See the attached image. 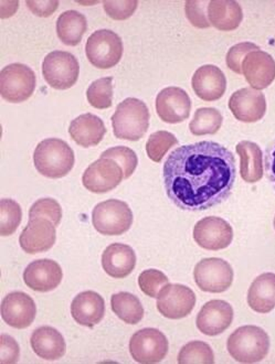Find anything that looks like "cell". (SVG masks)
<instances>
[{
	"label": "cell",
	"mask_w": 275,
	"mask_h": 364,
	"mask_svg": "<svg viewBox=\"0 0 275 364\" xmlns=\"http://www.w3.org/2000/svg\"><path fill=\"white\" fill-rule=\"evenodd\" d=\"M236 177L234 154L214 141L178 147L162 168L167 197L185 211H204L226 201Z\"/></svg>",
	"instance_id": "6da1fadb"
},
{
	"label": "cell",
	"mask_w": 275,
	"mask_h": 364,
	"mask_svg": "<svg viewBox=\"0 0 275 364\" xmlns=\"http://www.w3.org/2000/svg\"><path fill=\"white\" fill-rule=\"evenodd\" d=\"M74 153L66 141L48 138L38 144L33 153V163L40 175L59 179L67 176L74 166Z\"/></svg>",
	"instance_id": "7a4b0ae2"
},
{
	"label": "cell",
	"mask_w": 275,
	"mask_h": 364,
	"mask_svg": "<svg viewBox=\"0 0 275 364\" xmlns=\"http://www.w3.org/2000/svg\"><path fill=\"white\" fill-rule=\"evenodd\" d=\"M150 117V111L144 102L134 97L124 100L112 116L114 136L124 141H140L148 131Z\"/></svg>",
	"instance_id": "3957f363"
},
{
	"label": "cell",
	"mask_w": 275,
	"mask_h": 364,
	"mask_svg": "<svg viewBox=\"0 0 275 364\" xmlns=\"http://www.w3.org/2000/svg\"><path fill=\"white\" fill-rule=\"evenodd\" d=\"M227 349L232 359L240 363H256L268 355L270 338L262 328L244 326L231 333Z\"/></svg>",
	"instance_id": "277c9868"
},
{
	"label": "cell",
	"mask_w": 275,
	"mask_h": 364,
	"mask_svg": "<svg viewBox=\"0 0 275 364\" xmlns=\"http://www.w3.org/2000/svg\"><path fill=\"white\" fill-rule=\"evenodd\" d=\"M133 212L128 203L110 199L95 205L92 212L94 229L102 235L118 237L128 232L133 224Z\"/></svg>",
	"instance_id": "5b68a950"
},
{
	"label": "cell",
	"mask_w": 275,
	"mask_h": 364,
	"mask_svg": "<svg viewBox=\"0 0 275 364\" xmlns=\"http://www.w3.org/2000/svg\"><path fill=\"white\" fill-rule=\"evenodd\" d=\"M123 41L112 30L102 29L93 32L86 41L88 60L98 69L108 70L115 67L123 55Z\"/></svg>",
	"instance_id": "8992f818"
},
{
	"label": "cell",
	"mask_w": 275,
	"mask_h": 364,
	"mask_svg": "<svg viewBox=\"0 0 275 364\" xmlns=\"http://www.w3.org/2000/svg\"><path fill=\"white\" fill-rule=\"evenodd\" d=\"M36 85L35 72L25 64H10L0 73V93L9 103L27 101L35 92Z\"/></svg>",
	"instance_id": "52a82bcc"
},
{
	"label": "cell",
	"mask_w": 275,
	"mask_h": 364,
	"mask_svg": "<svg viewBox=\"0 0 275 364\" xmlns=\"http://www.w3.org/2000/svg\"><path fill=\"white\" fill-rule=\"evenodd\" d=\"M42 74L52 89L69 90L79 79V62L70 52H50L42 63Z\"/></svg>",
	"instance_id": "ba28073f"
},
{
	"label": "cell",
	"mask_w": 275,
	"mask_h": 364,
	"mask_svg": "<svg viewBox=\"0 0 275 364\" xmlns=\"http://www.w3.org/2000/svg\"><path fill=\"white\" fill-rule=\"evenodd\" d=\"M194 283L206 293L220 294L228 291L234 282V269L230 264L219 257H209L197 264Z\"/></svg>",
	"instance_id": "9c48e42d"
},
{
	"label": "cell",
	"mask_w": 275,
	"mask_h": 364,
	"mask_svg": "<svg viewBox=\"0 0 275 364\" xmlns=\"http://www.w3.org/2000/svg\"><path fill=\"white\" fill-rule=\"evenodd\" d=\"M168 349L170 343L167 338L155 328L138 330L130 338V355L138 363H158L167 355Z\"/></svg>",
	"instance_id": "30bf717a"
},
{
	"label": "cell",
	"mask_w": 275,
	"mask_h": 364,
	"mask_svg": "<svg viewBox=\"0 0 275 364\" xmlns=\"http://www.w3.org/2000/svg\"><path fill=\"white\" fill-rule=\"evenodd\" d=\"M196 306V295L182 284H168L157 296V310L168 319H182L190 315Z\"/></svg>",
	"instance_id": "8fae6325"
},
{
	"label": "cell",
	"mask_w": 275,
	"mask_h": 364,
	"mask_svg": "<svg viewBox=\"0 0 275 364\" xmlns=\"http://www.w3.org/2000/svg\"><path fill=\"white\" fill-rule=\"evenodd\" d=\"M123 179V169L115 160L101 157L86 168L82 183L93 193H106L115 189Z\"/></svg>",
	"instance_id": "7c38bea8"
},
{
	"label": "cell",
	"mask_w": 275,
	"mask_h": 364,
	"mask_svg": "<svg viewBox=\"0 0 275 364\" xmlns=\"http://www.w3.org/2000/svg\"><path fill=\"white\" fill-rule=\"evenodd\" d=\"M194 240L202 249L220 251L232 243L234 230L222 218L207 217L194 225Z\"/></svg>",
	"instance_id": "4fadbf2b"
},
{
	"label": "cell",
	"mask_w": 275,
	"mask_h": 364,
	"mask_svg": "<svg viewBox=\"0 0 275 364\" xmlns=\"http://www.w3.org/2000/svg\"><path fill=\"white\" fill-rule=\"evenodd\" d=\"M190 109L192 100L180 87H166L156 97V112L165 123H182L190 117Z\"/></svg>",
	"instance_id": "5bb4252c"
},
{
	"label": "cell",
	"mask_w": 275,
	"mask_h": 364,
	"mask_svg": "<svg viewBox=\"0 0 275 364\" xmlns=\"http://www.w3.org/2000/svg\"><path fill=\"white\" fill-rule=\"evenodd\" d=\"M229 109L238 121L256 123L266 115V96L262 92L250 87L238 90L229 100Z\"/></svg>",
	"instance_id": "9a60e30c"
},
{
	"label": "cell",
	"mask_w": 275,
	"mask_h": 364,
	"mask_svg": "<svg viewBox=\"0 0 275 364\" xmlns=\"http://www.w3.org/2000/svg\"><path fill=\"white\" fill-rule=\"evenodd\" d=\"M37 315V306L28 294L14 291L4 298L1 303V317L10 327L26 329Z\"/></svg>",
	"instance_id": "2e32d148"
},
{
	"label": "cell",
	"mask_w": 275,
	"mask_h": 364,
	"mask_svg": "<svg viewBox=\"0 0 275 364\" xmlns=\"http://www.w3.org/2000/svg\"><path fill=\"white\" fill-rule=\"evenodd\" d=\"M234 321V309L224 301H210L204 304L197 316V328L209 337L224 333Z\"/></svg>",
	"instance_id": "e0dca14e"
},
{
	"label": "cell",
	"mask_w": 275,
	"mask_h": 364,
	"mask_svg": "<svg viewBox=\"0 0 275 364\" xmlns=\"http://www.w3.org/2000/svg\"><path fill=\"white\" fill-rule=\"evenodd\" d=\"M56 234V225L50 220L43 218L29 220L27 227L20 234V246L28 254L49 251L57 240Z\"/></svg>",
	"instance_id": "ac0fdd59"
},
{
	"label": "cell",
	"mask_w": 275,
	"mask_h": 364,
	"mask_svg": "<svg viewBox=\"0 0 275 364\" xmlns=\"http://www.w3.org/2000/svg\"><path fill=\"white\" fill-rule=\"evenodd\" d=\"M62 278L61 266L52 259L32 262L24 273V281L28 288L39 293L53 291L61 284Z\"/></svg>",
	"instance_id": "d6986e66"
},
{
	"label": "cell",
	"mask_w": 275,
	"mask_h": 364,
	"mask_svg": "<svg viewBox=\"0 0 275 364\" xmlns=\"http://www.w3.org/2000/svg\"><path fill=\"white\" fill-rule=\"evenodd\" d=\"M242 73L252 89H266L275 80V60L262 50L250 52L242 62Z\"/></svg>",
	"instance_id": "ffe728a7"
},
{
	"label": "cell",
	"mask_w": 275,
	"mask_h": 364,
	"mask_svg": "<svg viewBox=\"0 0 275 364\" xmlns=\"http://www.w3.org/2000/svg\"><path fill=\"white\" fill-rule=\"evenodd\" d=\"M192 85L196 95L202 101H218L226 93L227 79L218 67L207 64L194 72Z\"/></svg>",
	"instance_id": "44dd1931"
},
{
	"label": "cell",
	"mask_w": 275,
	"mask_h": 364,
	"mask_svg": "<svg viewBox=\"0 0 275 364\" xmlns=\"http://www.w3.org/2000/svg\"><path fill=\"white\" fill-rule=\"evenodd\" d=\"M105 314L103 297L95 291H83L74 298L71 304V315L76 323L84 327L93 328L101 323Z\"/></svg>",
	"instance_id": "7402d4cb"
},
{
	"label": "cell",
	"mask_w": 275,
	"mask_h": 364,
	"mask_svg": "<svg viewBox=\"0 0 275 364\" xmlns=\"http://www.w3.org/2000/svg\"><path fill=\"white\" fill-rule=\"evenodd\" d=\"M102 266L111 277L116 279L128 277L135 269V252L126 244H111L102 254Z\"/></svg>",
	"instance_id": "603a6c76"
},
{
	"label": "cell",
	"mask_w": 275,
	"mask_h": 364,
	"mask_svg": "<svg viewBox=\"0 0 275 364\" xmlns=\"http://www.w3.org/2000/svg\"><path fill=\"white\" fill-rule=\"evenodd\" d=\"M69 134L78 145L90 148L101 143L106 134V128L98 116L86 113L71 122Z\"/></svg>",
	"instance_id": "cb8c5ba5"
},
{
	"label": "cell",
	"mask_w": 275,
	"mask_h": 364,
	"mask_svg": "<svg viewBox=\"0 0 275 364\" xmlns=\"http://www.w3.org/2000/svg\"><path fill=\"white\" fill-rule=\"evenodd\" d=\"M30 343L36 355L48 361L61 359L67 350L63 336L57 329L48 326L36 329L32 333Z\"/></svg>",
	"instance_id": "d4e9b609"
},
{
	"label": "cell",
	"mask_w": 275,
	"mask_h": 364,
	"mask_svg": "<svg viewBox=\"0 0 275 364\" xmlns=\"http://www.w3.org/2000/svg\"><path fill=\"white\" fill-rule=\"evenodd\" d=\"M209 21L222 31H232L244 19L242 8L234 0H212L208 5Z\"/></svg>",
	"instance_id": "484cf974"
},
{
	"label": "cell",
	"mask_w": 275,
	"mask_h": 364,
	"mask_svg": "<svg viewBox=\"0 0 275 364\" xmlns=\"http://www.w3.org/2000/svg\"><path fill=\"white\" fill-rule=\"evenodd\" d=\"M248 304L259 314H269L274 309L275 274H261L253 281L249 288Z\"/></svg>",
	"instance_id": "4316f807"
},
{
	"label": "cell",
	"mask_w": 275,
	"mask_h": 364,
	"mask_svg": "<svg viewBox=\"0 0 275 364\" xmlns=\"http://www.w3.org/2000/svg\"><path fill=\"white\" fill-rule=\"evenodd\" d=\"M240 157L241 178L248 183H256L263 177V155L258 144L244 141L237 145Z\"/></svg>",
	"instance_id": "83f0119b"
},
{
	"label": "cell",
	"mask_w": 275,
	"mask_h": 364,
	"mask_svg": "<svg viewBox=\"0 0 275 364\" xmlns=\"http://www.w3.org/2000/svg\"><path fill=\"white\" fill-rule=\"evenodd\" d=\"M86 29V18L76 10H68L58 18V37L66 46L76 47L79 45Z\"/></svg>",
	"instance_id": "f1b7e54d"
},
{
	"label": "cell",
	"mask_w": 275,
	"mask_h": 364,
	"mask_svg": "<svg viewBox=\"0 0 275 364\" xmlns=\"http://www.w3.org/2000/svg\"><path fill=\"white\" fill-rule=\"evenodd\" d=\"M111 307L114 314L128 325H138L144 317L142 303L133 294L120 291L111 298Z\"/></svg>",
	"instance_id": "f546056e"
},
{
	"label": "cell",
	"mask_w": 275,
	"mask_h": 364,
	"mask_svg": "<svg viewBox=\"0 0 275 364\" xmlns=\"http://www.w3.org/2000/svg\"><path fill=\"white\" fill-rule=\"evenodd\" d=\"M224 117L222 113L214 107H202L194 113L190 122V129L192 135H214L222 128Z\"/></svg>",
	"instance_id": "4dcf8cb0"
},
{
	"label": "cell",
	"mask_w": 275,
	"mask_h": 364,
	"mask_svg": "<svg viewBox=\"0 0 275 364\" xmlns=\"http://www.w3.org/2000/svg\"><path fill=\"white\" fill-rule=\"evenodd\" d=\"M113 77H102L92 82L86 91L90 105L98 109H110L113 101Z\"/></svg>",
	"instance_id": "1f68e13d"
},
{
	"label": "cell",
	"mask_w": 275,
	"mask_h": 364,
	"mask_svg": "<svg viewBox=\"0 0 275 364\" xmlns=\"http://www.w3.org/2000/svg\"><path fill=\"white\" fill-rule=\"evenodd\" d=\"M180 364H212L214 355L212 347L204 341H192L180 350L177 359Z\"/></svg>",
	"instance_id": "d6a6232c"
},
{
	"label": "cell",
	"mask_w": 275,
	"mask_h": 364,
	"mask_svg": "<svg viewBox=\"0 0 275 364\" xmlns=\"http://www.w3.org/2000/svg\"><path fill=\"white\" fill-rule=\"evenodd\" d=\"M23 219V210L19 203L11 199H3L0 202V234L9 237L15 233Z\"/></svg>",
	"instance_id": "836d02e7"
},
{
	"label": "cell",
	"mask_w": 275,
	"mask_h": 364,
	"mask_svg": "<svg viewBox=\"0 0 275 364\" xmlns=\"http://www.w3.org/2000/svg\"><path fill=\"white\" fill-rule=\"evenodd\" d=\"M178 145V139L172 133L166 131L152 134L146 143V153L154 163H160L170 148Z\"/></svg>",
	"instance_id": "e575fe53"
},
{
	"label": "cell",
	"mask_w": 275,
	"mask_h": 364,
	"mask_svg": "<svg viewBox=\"0 0 275 364\" xmlns=\"http://www.w3.org/2000/svg\"><path fill=\"white\" fill-rule=\"evenodd\" d=\"M101 157L111 158L122 167L124 173V179H128L133 175L138 165V159L134 151L125 146L110 148L102 153Z\"/></svg>",
	"instance_id": "d590c367"
},
{
	"label": "cell",
	"mask_w": 275,
	"mask_h": 364,
	"mask_svg": "<svg viewBox=\"0 0 275 364\" xmlns=\"http://www.w3.org/2000/svg\"><path fill=\"white\" fill-rule=\"evenodd\" d=\"M168 284L167 276L157 269H146L138 276L140 291L148 297L157 298L158 294Z\"/></svg>",
	"instance_id": "8d00e7d4"
},
{
	"label": "cell",
	"mask_w": 275,
	"mask_h": 364,
	"mask_svg": "<svg viewBox=\"0 0 275 364\" xmlns=\"http://www.w3.org/2000/svg\"><path fill=\"white\" fill-rule=\"evenodd\" d=\"M36 218L50 220L56 227H58L62 219L61 205H59V202L51 198L38 200L29 210V220Z\"/></svg>",
	"instance_id": "74e56055"
},
{
	"label": "cell",
	"mask_w": 275,
	"mask_h": 364,
	"mask_svg": "<svg viewBox=\"0 0 275 364\" xmlns=\"http://www.w3.org/2000/svg\"><path fill=\"white\" fill-rule=\"evenodd\" d=\"M258 50H260V48L252 42H241L229 50L226 58L227 65L234 73L242 74V62L244 58L250 52L258 51Z\"/></svg>",
	"instance_id": "f35d334b"
},
{
	"label": "cell",
	"mask_w": 275,
	"mask_h": 364,
	"mask_svg": "<svg viewBox=\"0 0 275 364\" xmlns=\"http://www.w3.org/2000/svg\"><path fill=\"white\" fill-rule=\"evenodd\" d=\"M185 10H186V16L194 27L204 29L212 26L210 21L207 19L206 8H208L209 3L207 1H199V0H190L185 4Z\"/></svg>",
	"instance_id": "ab89813d"
},
{
	"label": "cell",
	"mask_w": 275,
	"mask_h": 364,
	"mask_svg": "<svg viewBox=\"0 0 275 364\" xmlns=\"http://www.w3.org/2000/svg\"><path fill=\"white\" fill-rule=\"evenodd\" d=\"M136 0L128 1H103L104 10L108 17L114 20H126L132 17L138 9Z\"/></svg>",
	"instance_id": "60d3db41"
},
{
	"label": "cell",
	"mask_w": 275,
	"mask_h": 364,
	"mask_svg": "<svg viewBox=\"0 0 275 364\" xmlns=\"http://www.w3.org/2000/svg\"><path fill=\"white\" fill-rule=\"evenodd\" d=\"M0 346H1V359L3 364L17 363L19 359V345L13 337L8 335H1L0 337Z\"/></svg>",
	"instance_id": "b9f144b4"
},
{
	"label": "cell",
	"mask_w": 275,
	"mask_h": 364,
	"mask_svg": "<svg viewBox=\"0 0 275 364\" xmlns=\"http://www.w3.org/2000/svg\"><path fill=\"white\" fill-rule=\"evenodd\" d=\"M27 6L32 13L39 17H49L58 9V1H27Z\"/></svg>",
	"instance_id": "7bdbcfd3"
},
{
	"label": "cell",
	"mask_w": 275,
	"mask_h": 364,
	"mask_svg": "<svg viewBox=\"0 0 275 364\" xmlns=\"http://www.w3.org/2000/svg\"><path fill=\"white\" fill-rule=\"evenodd\" d=\"M266 169L269 181L275 189V139L266 148Z\"/></svg>",
	"instance_id": "ee69618b"
},
{
	"label": "cell",
	"mask_w": 275,
	"mask_h": 364,
	"mask_svg": "<svg viewBox=\"0 0 275 364\" xmlns=\"http://www.w3.org/2000/svg\"><path fill=\"white\" fill-rule=\"evenodd\" d=\"M274 229H275V218H274Z\"/></svg>",
	"instance_id": "f6af8a7d"
}]
</instances>
